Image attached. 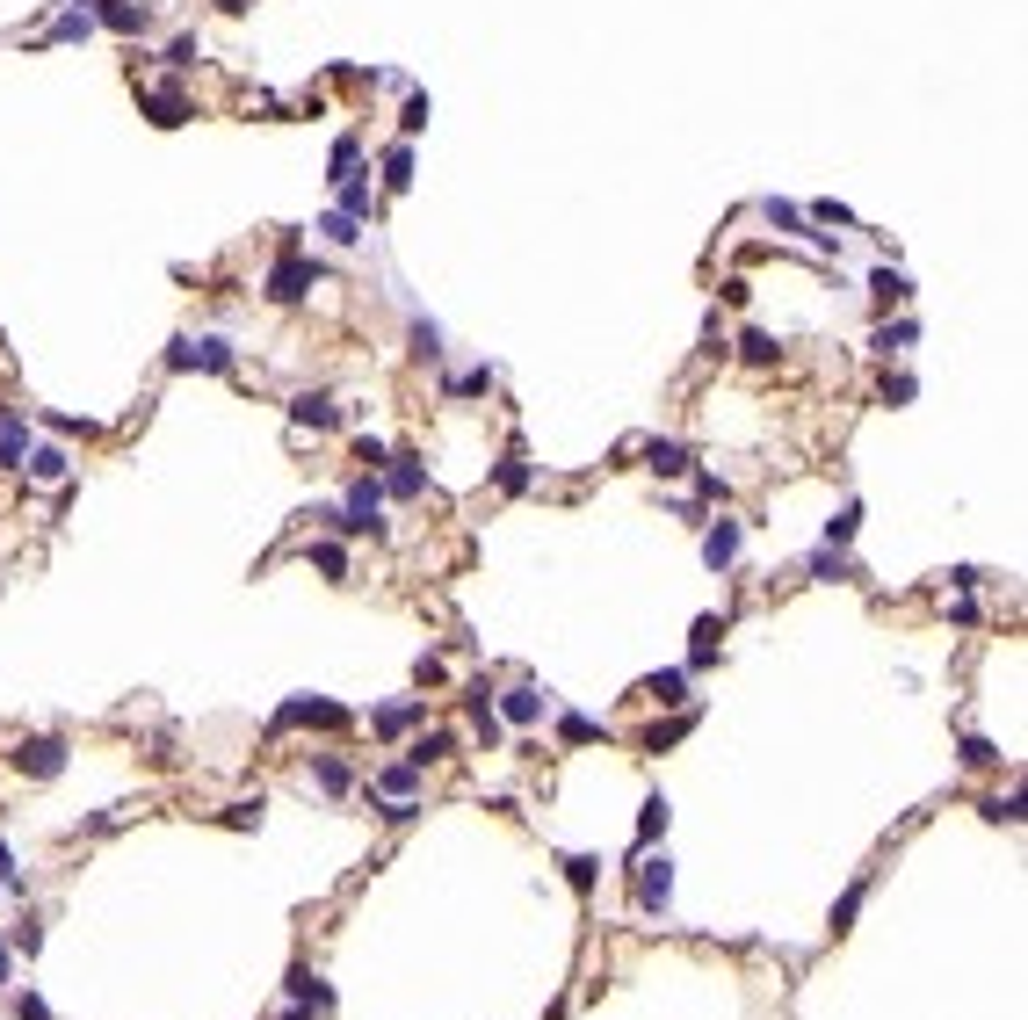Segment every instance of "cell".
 <instances>
[{
    "label": "cell",
    "instance_id": "1",
    "mask_svg": "<svg viewBox=\"0 0 1028 1020\" xmlns=\"http://www.w3.org/2000/svg\"><path fill=\"white\" fill-rule=\"evenodd\" d=\"M312 283H319V261H305V254H283L276 268H268V290H261V297H268V304H297V297H305Z\"/></svg>",
    "mask_w": 1028,
    "mask_h": 1020
},
{
    "label": "cell",
    "instance_id": "2",
    "mask_svg": "<svg viewBox=\"0 0 1028 1020\" xmlns=\"http://www.w3.org/2000/svg\"><path fill=\"white\" fill-rule=\"evenodd\" d=\"M334 529H348V536H362V529H384V492H377L370 478H355V485H348V507L334 514Z\"/></svg>",
    "mask_w": 1028,
    "mask_h": 1020
},
{
    "label": "cell",
    "instance_id": "3",
    "mask_svg": "<svg viewBox=\"0 0 1028 1020\" xmlns=\"http://www.w3.org/2000/svg\"><path fill=\"white\" fill-rule=\"evenodd\" d=\"M638 905H645V912H667V905H674V861H667V854L638 861Z\"/></svg>",
    "mask_w": 1028,
    "mask_h": 1020
},
{
    "label": "cell",
    "instance_id": "4",
    "mask_svg": "<svg viewBox=\"0 0 1028 1020\" xmlns=\"http://www.w3.org/2000/svg\"><path fill=\"white\" fill-rule=\"evenodd\" d=\"M174 369H232V340H218V333L174 340Z\"/></svg>",
    "mask_w": 1028,
    "mask_h": 1020
},
{
    "label": "cell",
    "instance_id": "5",
    "mask_svg": "<svg viewBox=\"0 0 1028 1020\" xmlns=\"http://www.w3.org/2000/svg\"><path fill=\"white\" fill-rule=\"evenodd\" d=\"M543 709H551V702H543V688H507L493 717H500V724H514V731H529V724H543Z\"/></svg>",
    "mask_w": 1028,
    "mask_h": 1020
},
{
    "label": "cell",
    "instance_id": "6",
    "mask_svg": "<svg viewBox=\"0 0 1028 1020\" xmlns=\"http://www.w3.org/2000/svg\"><path fill=\"white\" fill-rule=\"evenodd\" d=\"M15 767H22V775H37V782H51L58 767H66V746H58V738H29V746L15 753Z\"/></svg>",
    "mask_w": 1028,
    "mask_h": 1020
},
{
    "label": "cell",
    "instance_id": "7",
    "mask_svg": "<svg viewBox=\"0 0 1028 1020\" xmlns=\"http://www.w3.org/2000/svg\"><path fill=\"white\" fill-rule=\"evenodd\" d=\"M290 420H297V427H334L341 406H334V391H297V398H290Z\"/></svg>",
    "mask_w": 1028,
    "mask_h": 1020
},
{
    "label": "cell",
    "instance_id": "8",
    "mask_svg": "<svg viewBox=\"0 0 1028 1020\" xmlns=\"http://www.w3.org/2000/svg\"><path fill=\"white\" fill-rule=\"evenodd\" d=\"M739 543H746V536H739V521H717V529L703 536V565H710V572H724V565L739 558Z\"/></svg>",
    "mask_w": 1028,
    "mask_h": 1020
},
{
    "label": "cell",
    "instance_id": "9",
    "mask_svg": "<svg viewBox=\"0 0 1028 1020\" xmlns=\"http://www.w3.org/2000/svg\"><path fill=\"white\" fill-rule=\"evenodd\" d=\"M145 109H153V123H160V131L189 123V95H181V87H145Z\"/></svg>",
    "mask_w": 1028,
    "mask_h": 1020
},
{
    "label": "cell",
    "instance_id": "10",
    "mask_svg": "<svg viewBox=\"0 0 1028 1020\" xmlns=\"http://www.w3.org/2000/svg\"><path fill=\"white\" fill-rule=\"evenodd\" d=\"M384 471H391V492H399V500H420V492H428V471H420L413 456H384Z\"/></svg>",
    "mask_w": 1028,
    "mask_h": 1020
},
{
    "label": "cell",
    "instance_id": "11",
    "mask_svg": "<svg viewBox=\"0 0 1028 1020\" xmlns=\"http://www.w3.org/2000/svg\"><path fill=\"white\" fill-rule=\"evenodd\" d=\"M102 22L116 29V37H138V29L153 22V15H145V8H131V0H102Z\"/></svg>",
    "mask_w": 1028,
    "mask_h": 1020
},
{
    "label": "cell",
    "instance_id": "12",
    "mask_svg": "<svg viewBox=\"0 0 1028 1020\" xmlns=\"http://www.w3.org/2000/svg\"><path fill=\"white\" fill-rule=\"evenodd\" d=\"M341 210H348V218H370V210H377V189H370L362 174H341Z\"/></svg>",
    "mask_w": 1028,
    "mask_h": 1020
},
{
    "label": "cell",
    "instance_id": "13",
    "mask_svg": "<svg viewBox=\"0 0 1028 1020\" xmlns=\"http://www.w3.org/2000/svg\"><path fill=\"white\" fill-rule=\"evenodd\" d=\"M645 463H652L659 478H681V471H688V449H681V442H645Z\"/></svg>",
    "mask_w": 1028,
    "mask_h": 1020
},
{
    "label": "cell",
    "instance_id": "14",
    "mask_svg": "<svg viewBox=\"0 0 1028 1020\" xmlns=\"http://www.w3.org/2000/svg\"><path fill=\"white\" fill-rule=\"evenodd\" d=\"M384 189H391V196L413 189V145H391V152H384Z\"/></svg>",
    "mask_w": 1028,
    "mask_h": 1020
},
{
    "label": "cell",
    "instance_id": "15",
    "mask_svg": "<svg viewBox=\"0 0 1028 1020\" xmlns=\"http://www.w3.org/2000/svg\"><path fill=\"white\" fill-rule=\"evenodd\" d=\"M319 239H334V246H355V239H362V218H348V210H326V218H319Z\"/></svg>",
    "mask_w": 1028,
    "mask_h": 1020
},
{
    "label": "cell",
    "instance_id": "16",
    "mask_svg": "<svg viewBox=\"0 0 1028 1020\" xmlns=\"http://www.w3.org/2000/svg\"><path fill=\"white\" fill-rule=\"evenodd\" d=\"M493 391V362H478V369H464V377H449V398H486Z\"/></svg>",
    "mask_w": 1028,
    "mask_h": 1020
},
{
    "label": "cell",
    "instance_id": "17",
    "mask_svg": "<svg viewBox=\"0 0 1028 1020\" xmlns=\"http://www.w3.org/2000/svg\"><path fill=\"white\" fill-rule=\"evenodd\" d=\"M449 753H457V738H449V731H428V738L406 753V767H428V760H449Z\"/></svg>",
    "mask_w": 1028,
    "mask_h": 1020
},
{
    "label": "cell",
    "instance_id": "18",
    "mask_svg": "<svg viewBox=\"0 0 1028 1020\" xmlns=\"http://www.w3.org/2000/svg\"><path fill=\"white\" fill-rule=\"evenodd\" d=\"M493 478H500V492H529V456H522V449H507Z\"/></svg>",
    "mask_w": 1028,
    "mask_h": 1020
},
{
    "label": "cell",
    "instance_id": "19",
    "mask_svg": "<svg viewBox=\"0 0 1028 1020\" xmlns=\"http://www.w3.org/2000/svg\"><path fill=\"white\" fill-rule=\"evenodd\" d=\"M420 717H428V709H420V702H391V709H377V731L391 738V731H406V724H420Z\"/></svg>",
    "mask_w": 1028,
    "mask_h": 1020
},
{
    "label": "cell",
    "instance_id": "20",
    "mask_svg": "<svg viewBox=\"0 0 1028 1020\" xmlns=\"http://www.w3.org/2000/svg\"><path fill=\"white\" fill-rule=\"evenodd\" d=\"M905 340H913V319H898V326H876V333H869V348H876V355L891 362V355L905 348Z\"/></svg>",
    "mask_w": 1028,
    "mask_h": 1020
},
{
    "label": "cell",
    "instance_id": "21",
    "mask_svg": "<svg viewBox=\"0 0 1028 1020\" xmlns=\"http://www.w3.org/2000/svg\"><path fill=\"white\" fill-rule=\"evenodd\" d=\"M413 355L420 362H442V326L435 319H413Z\"/></svg>",
    "mask_w": 1028,
    "mask_h": 1020
},
{
    "label": "cell",
    "instance_id": "22",
    "mask_svg": "<svg viewBox=\"0 0 1028 1020\" xmlns=\"http://www.w3.org/2000/svg\"><path fill=\"white\" fill-rule=\"evenodd\" d=\"M739 355H746V362H775L782 348H775V333H761V326H746V333H739Z\"/></svg>",
    "mask_w": 1028,
    "mask_h": 1020
},
{
    "label": "cell",
    "instance_id": "23",
    "mask_svg": "<svg viewBox=\"0 0 1028 1020\" xmlns=\"http://www.w3.org/2000/svg\"><path fill=\"white\" fill-rule=\"evenodd\" d=\"M855 529H862V507H855V500H848V507H840V514H833V521H826V550H840V543H848V536H855Z\"/></svg>",
    "mask_w": 1028,
    "mask_h": 1020
},
{
    "label": "cell",
    "instance_id": "24",
    "mask_svg": "<svg viewBox=\"0 0 1028 1020\" xmlns=\"http://www.w3.org/2000/svg\"><path fill=\"white\" fill-rule=\"evenodd\" d=\"M652 702H688V673L674 666V673H652V688H645Z\"/></svg>",
    "mask_w": 1028,
    "mask_h": 1020
},
{
    "label": "cell",
    "instance_id": "25",
    "mask_svg": "<svg viewBox=\"0 0 1028 1020\" xmlns=\"http://www.w3.org/2000/svg\"><path fill=\"white\" fill-rule=\"evenodd\" d=\"M290 992H297V1006H334V992H326L312 970H297V977H290Z\"/></svg>",
    "mask_w": 1028,
    "mask_h": 1020
},
{
    "label": "cell",
    "instance_id": "26",
    "mask_svg": "<svg viewBox=\"0 0 1028 1020\" xmlns=\"http://www.w3.org/2000/svg\"><path fill=\"white\" fill-rule=\"evenodd\" d=\"M869 290H876V304H905V290H913V283H905L898 268H876V283H869Z\"/></svg>",
    "mask_w": 1028,
    "mask_h": 1020
},
{
    "label": "cell",
    "instance_id": "27",
    "mask_svg": "<svg viewBox=\"0 0 1028 1020\" xmlns=\"http://www.w3.org/2000/svg\"><path fill=\"white\" fill-rule=\"evenodd\" d=\"M312 565H319L326 579H348V550H341V543H312Z\"/></svg>",
    "mask_w": 1028,
    "mask_h": 1020
},
{
    "label": "cell",
    "instance_id": "28",
    "mask_svg": "<svg viewBox=\"0 0 1028 1020\" xmlns=\"http://www.w3.org/2000/svg\"><path fill=\"white\" fill-rule=\"evenodd\" d=\"M29 478L58 485V478H66V456H58V449H37V456H29Z\"/></svg>",
    "mask_w": 1028,
    "mask_h": 1020
},
{
    "label": "cell",
    "instance_id": "29",
    "mask_svg": "<svg viewBox=\"0 0 1028 1020\" xmlns=\"http://www.w3.org/2000/svg\"><path fill=\"white\" fill-rule=\"evenodd\" d=\"M312 775H319V789H334V796L348 789V767H341L334 753H319V760H312Z\"/></svg>",
    "mask_w": 1028,
    "mask_h": 1020
},
{
    "label": "cell",
    "instance_id": "30",
    "mask_svg": "<svg viewBox=\"0 0 1028 1020\" xmlns=\"http://www.w3.org/2000/svg\"><path fill=\"white\" fill-rule=\"evenodd\" d=\"M717 637H724V623H717V615H703V623H695V666L717 652Z\"/></svg>",
    "mask_w": 1028,
    "mask_h": 1020
},
{
    "label": "cell",
    "instance_id": "31",
    "mask_svg": "<svg viewBox=\"0 0 1028 1020\" xmlns=\"http://www.w3.org/2000/svg\"><path fill=\"white\" fill-rule=\"evenodd\" d=\"M355 152H362V138H355V131H348V138H334V160H326V167H334V181H341V174H355Z\"/></svg>",
    "mask_w": 1028,
    "mask_h": 1020
},
{
    "label": "cell",
    "instance_id": "32",
    "mask_svg": "<svg viewBox=\"0 0 1028 1020\" xmlns=\"http://www.w3.org/2000/svg\"><path fill=\"white\" fill-rule=\"evenodd\" d=\"M768 225H782V232H804V210H797V203H768ZM804 239H819V232H804Z\"/></svg>",
    "mask_w": 1028,
    "mask_h": 1020
},
{
    "label": "cell",
    "instance_id": "33",
    "mask_svg": "<svg viewBox=\"0 0 1028 1020\" xmlns=\"http://www.w3.org/2000/svg\"><path fill=\"white\" fill-rule=\"evenodd\" d=\"M659 832H667V796H652V803H645V825H638V840H659Z\"/></svg>",
    "mask_w": 1028,
    "mask_h": 1020
},
{
    "label": "cell",
    "instance_id": "34",
    "mask_svg": "<svg viewBox=\"0 0 1028 1020\" xmlns=\"http://www.w3.org/2000/svg\"><path fill=\"white\" fill-rule=\"evenodd\" d=\"M196 58H203V44H196V37H174V44H167V66H181V73H189Z\"/></svg>",
    "mask_w": 1028,
    "mask_h": 1020
},
{
    "label": "cell",
    "instance_id": "35",
    "mask_svg": "<svg viewBox=\"0 0 1028 1020\" xmlns=\"http://www.w3.org/2000/svg\"><path fill=\"white\" fill-rule=\"evenodd\" d=\"M811 579H848V558H840V550H819V558H811Z\"/></svg>",
    "mask_w": 1028,
    "mask_h": 1020
},
{
    "label": "cell",
    "instance_id": "36",
    "mask_svg": "<svg viewBox=\"0 0 1028 1020\" xmlns=\"http://www.w3.org/2000/svg\"><path fill=\"white\" fill-rule=\"evenodd\" d=\"M399 123H406V138H413V131H428V95H406Z\"/></svg>",
    "mask_w": 1028,
    "mask_h": 1020
},
{
    "label": "cell",
    "instance_id": "37",
    "mask_svg": "<svg viewBox=\"0 0 1028 1020\" xmlns=\"http://www.w3.org/2000/svg\"><path fill=\"white\" fill-rule=\"evenodd\" d=\"M558 731H565V746H587V738H594V724H587V717H565Z\"/></svg>",
    "mask_w": 1028,
    "mask_h": 1020
},
{
    "label": "cell",
    "instance_id": "38",
    "mask_svg": "<svg viewBox=\"0 0 1028 1020\" xmlns=\"http://www.w3.org/2000/svg\"><path fill=\"white\" fill-rule=\"evenodd\" d=\"M963 760H971V767H992V760H1000V753H992V746H985V738H963Z\"/></svg>",
    "mask_w": 1028,
    "mask_h": 1020
},
{
    "label": "cell",
    "instance_id": "39",
    "mask_svg": "<svg viewBox=\"0 0 1028 1020\" xmlns=\"http://www.w3.org/2000/svg\"><path fill=\"white\" fill-rule=\"evenodd\" d=\"M913 398V377H884V406H905Z\"/></svg>",
    "mask_w": 1028,
    "mask_h": 1020
},
{
    "label": "cell",
    "instance_id": "40",
    "mask_svg": "<svg viewBox=\"0 0 1028 1020\" xmlns=\"http://www.w3.org/2000/svg\"><path fill=\"white\" fill-rule=\"evenodd\" d=\"M0 883H15V854H8V840H0Z\"/></svg>",
    "mask_w": 1028,
    "mask_h": 1020
},
{
    "label": "cell",
    "instance_id": "41",
    "mask_svg": "<svg viewBox=\"0 0 1028 1020\" xmlns=\"http://www.w3.org/2000/svg\"><path fill=\"white\" fill-rule=\"evenodd\" d=\"M218 8H225V15H247V8H254V0H218Z\"/></svg>",
    "mask_w": 1028,
    "mask_h": 1020
},
{
    "label": "cell",
    "instance_id": "42",
    "mask_svg": "<svg viewBox=\"0 0 1028 1020\" xmlns=\"http://www.w3.org/2000/svg\"><path fill=\"white\" fill-rule=\"evenodd\" d=\"M0 984H8V948H0Z\"/></svg>",
    "mask_w": 1028,
    "mask_h": 1020
}]
</instances>
